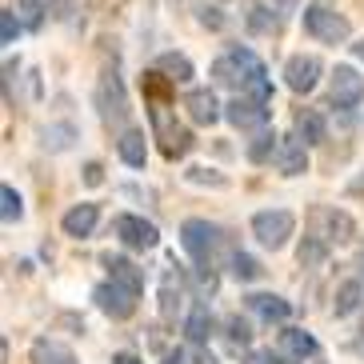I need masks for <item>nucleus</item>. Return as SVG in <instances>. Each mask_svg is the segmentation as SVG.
<instances>
[{"label":"nucleus","instance_id":"f257e3e1","mask_svg":"<svg viewBox=\"0 0 364 364\" xmlns=\"http://www.w3.org/2000/svg\"><path fill=\"white\" fill-rule=\"evenodd\" d=\"M304 33L324 41V44H344L353 28H348V21H344L341 12H332L328 4H309V9H304Z\"/></svg>","mask_w":364,"mask_h":364},{"label":"nucleus","instance_id":"f03ea898","mask_svg":"<svg viewBox=\"0 0 364 364\" xmlns=\"http://www.w3.org/2000/svg\"><path fill=\"white\" fill-rule=\"evenodd\" d=\"M292 228H296V220H292V213H284V208H268V213L252 216V236H257L264 248H272V252L289 245Z\"/></svg>","mask_w":364,"mask_h":364},{"label":"nucleus","instance_id":"7ed1b4c3","mask_svg":"<svg viewBox=\"0 0 364 364\" xmlns=\"http://www.w3.org/2000/svg\"><path fill=\"white\" fill-rule=\"evenodd\" d=\"M152 129H156V136H161V152L168 156V161H176V156H184V152L193 149L188 129H181L176 120H168L164 105H152Z\"/></svg>","mask_w":364,"mask_h":364},{"label":"nucleus","instance_id":"20e7f679","mask_svg":"<svg viewBox=\"0 0 364 364\" xmlns=\"http://www.w3.org/2000/svg\"><path fill=\"white\" fill-rule=\"evenodd\" d=\"M181 245L184 252L196 260L200 268L213 264V245H216V228L208 220H184L181 225Z\"/></svg>","mask_w":364,"mask_h":364},{"label":"nucleus","instance_id":"39448f33","mask_svg":"<svg viewBox=\"0 0 364 364\" xmlns=\"http://www.w3.org/2000/svg\"><path fill=\"white\" fill-rule=\"evenodd\" d=\"M92 300H97V309L105 312V316H112V321H129L132 312H136V296H132L129 289H120L117 280H108V284H97Z\"/></svg>","mask_w":364,"mask_h":364},{"label":"nucleus","instance_id":"423d86ee","mask_svg":"<svg viewBox=\"0 0 364 364\" xmlns=\"http://www.w3.org/2000/svg\"><path fill=\"white\" fill-rule=\"evenodd\" d=\"M117 236L129 248H136V252H149V248H156V240H161V232H156V225H152V220L132 216V213L117 216Z\"/></svg>","mask_w":364,"mask_h":364},{"label":"nucleus","instance_id":"0eeeda50","mask_svg":"<svg viewBox=\"0 0 364 364\" xmlns=\"http://www.w3.org/2000/svg\"><path fill=\"white\" fill-rule=\"evenodd\" d=\"M328 97L336 108H356L364 100V76L356 73V68L341 65L336 73H332V88H328Z\"/></svg>","mask_w":364,"mask_h":364},{"label":"nucleus","instance_id":"6e6552de","mask_svg":"<svg viewBox=\"0 0 364 364\" xmlns=\"http://www.w3.org/2000/svg\"><path fill=\"white\" fill-rule=\"evenodd\" d=\"M272 161H277V172H284V176H300V172H309V144H304L300 136H280Z\"/></svg>","mask_w":364,"mask_h":364},{"label":"nucleus","instance_id":"1a4fd4ad","mask_svg":"<svg viewBox=\"0 0 364 364\" xmlns=\"http://www.w3.org/2000/svg\"><path fill=\"white\" fill-rule=\"evenodd\" d=\"M316 80H321V60L316 56H289V65H284V85L292 88V92H312L316 88Z\"/></svg>","mask_w":364,"mask_h":364},{"label":"nucleus","instance_id":"9d476101","mask_svg":"<svg viewBox=\"0 0 364 364\" xmlns=\"http://www.w3.org/2000/svg\"><path fill=\"white\" fill-rule=\"evenodd\" d=\"M225 117L232 120L240 132H245V129H260V124L268 120V105H264V100H257V97H245V92H240L232 105H225Z\"/></svg>","mask_w":364,"mask_h":364},{"label":"nucleus","instance_id":"9b49d317","mask_svg":"<svg viewBox=\"0 0 364 364\" xmlns=\"http://www.w3.org/2000/svg\"><path fill=\"white\" fill-rule=\"evenodd\" d=\"M277 348H280L284 360H309V356H316V336L304 332V328H284Z\"/></svg>","mask_w":364,"mask_h":364},{"label":"nucleus","instance_id":"f8f14e48","mask_svg":"<svg viewBox=\"0 0 364 364\" xmlns=\"http://www.w3.org/2000/svg\"><path fill=\"white\" fill-rule=\"evenodd\" d=\"M105 268H108V277L117 280L120 289H129L132 296H140V292H144V272H140L132 260H124V257H105Z\"/></svg>","mask_w":364,"mask_h":364},{"label":"nucleus","instance_id":"ddd939ff","mask_svg":"<svg viewBox=\"0 0 364 364\" xmlns=\"http://www.w3.org/2000/svg\"><path fill=\"white\" fill-rule=\"evenodd\" d=\"M248 309L257 312L260 321L268 324H284L292 316V304L284 296H272V292H260V296H248Z\"/></svg>","mask_w":364,"mask_h":364},{"label":"nucleus","instance_id":"4468645a","mask_svg":"<svg viewBox=\"0 0 364 364\" xmlns=\"http://www.w3.org/2000/svg\"><path fill=\"white\" fill-rule=\"evenodd\" d=\"M184 108H188V117H193L196 124H216V120H220V105H216V97L208 88H193V92L184 97Z\"/></svg>","mask_w":364,"mask_h":364},{"label":"nucleus","instance_id":"2eb2a0df","mask_svg":"<svg viewBox=\"0 0 364 364\" xmlns=\"http://www.w3.org/2000/svg\"><path fill=\"white\" fill-rule=\"evenodd\" d=\"M28 364H80V360H76L73 348H65L60 341L41 336V341H33V348H28Z\"/></svg>","mask_w":364,"mask_h":364},{"label":"nucleus","instance_id":"dca6fc26","mask_svg":"<svg viewBox=\"0 0 364 364\" xmlns=\"http://www.w3.org/2000/svg\"><path fill=\"white\" fill-rule=\"evenodd\" d=\"M97 220H100L97 204H76V208H68V213H65V220H60V225H65L68 236H76V240H80V236H88L92 228H97Z\"/></svg>","mask_w":364,"mask_h":364},{"label":"nucleus","instance_id":"f3484780","mask_svg":"<svg viewBox=\"0 0 364 364\" xmlns=\"http://www.w3.org/2000/svg\"><path fill=\"white\" fill-rule=\"evenodd\" d=\"M100 112H105V120L124 117V92H120L117 76H105V85H100Z\"/></svg>","mask_w":364,"mask_h":364},{"label":"nucleus","instance_id":"a211bd4d","mask_svg":"<svg viewBox=\"0 0 364 364\" xmlns=\"http://www.w3.org/2000/svg\"><path fill=\"white\" fill-rule=\"evenodd\" d=\"M120 161L124 164H132V168H144V156H149V144H144V132H136V129H129L124 136H120Z\"/></svg>","mask_w":364,"mask_h":364},{"label":"nucleus","instance_id":"6ab92c4d","mask_svg":"<svg viewBox=\"0 0 364 364\" xmlns=\"http://www.w3.org/2000/svg\"><path fill=\"white\" fill-rule=\"evenodd\" d=\"M156 73H164L172 85H184V80H193V60L181 56V53H164L161 60H156Z\"/></svg>","mask_w":364,"mask_h":364},{"label":"nucleus","instance_id":"aec40b11","mask_svg":"<svg viewBox=\"0 0 364 364\" xmlns=\"http://www.w3.org/2000/svg\"><path fill=\"white\" fill-rule=\"evenodd\" d=\"M296 136L304 140V144H321V140H324V117L316 112V108L296 112Z\"/></svg>","mask_w":364,"mask_h":364},{"label":"nucleus","instance_id":"412c9836","mask_svg":"<svg viewBox=\"0 0 364 364\" xmlns=\"http://www.w3.org/2000/svg\"><path fill=\"white\" fill-rule=\"evenodd\" d=\"M324 220H328V240H336V245H348L356 236V225H353V216L348 213H324Z\"/></svg>","mask_w":364,"mask_h":364},{"label":"nucleus","instance_id":"4be33fe9","mask_svg":"<svg viewBox=\"0 0 364 364\" xmlns=\"http://www.w3.org/2000/svg\"><path fill=\"white\" fill-rule=\"evenodd\" d=\"M213 76H216V85H228V88H245V73H240V65L232 60V53L220 56L213 65Z\"/></svg>","mask_w":364,"mask_h":364},{"label":"nucleus","instance_id":"5701e85b","mask_svg":"<svg viewBox=\"0 0 364 364\" xmlns=\"http://www.w3.org/2000/svg\"><path fill=\"white\" fill-rule=\"evenodd\" d=\"M356 309H360V284L348 280V284H341V292L332 300V312H336V316H348V312H356Z\"/></svg>","mask_w":364,"mask_h":364},{"label":"nucleus","instance_id":"b1692460","mask_svg":"<svg viewBox=\"0 0 364 364\" xmlns=\"http://www.w3.org/2000/svg\"><path fill=\"white\" fill-rule=\"evenodd\" d=\"M184 332H188V341L204 344L208 336H213V316H208L204 309H196L193 316H188V324H184Z\"/></svg>","mask_w":364,"mask_h":364},{"label":"nucleus","instance_id":"393cba45","mask_svg":"<svg viewBox=\"0 0 364 364\" xmlns=\"http://www.w3.org/2000/svg\"><path fill=\"white\" fill-rule=\"evenodd\" d=\"M21 193H16V188H12V184H4V188H0V216H4V220H21Z\"/></svg>","mask_w":364,"mask_h":364},{"label":"nucleus","instance_id":"a878e982","mask_svg":"<svg viewBox=\"0 0 364 364\" xmlns=\"http://www.w3.org/2000/svg\"><path fill=\"white\" fill-rule=\"evenodd\" d=\"M264 268H260V260H252L248 252H232V277L236 280H257Z\"/></svg>","mask_w":364,"mask_h":364},{"label":"nucleus","instance_id":"bb28decb","mask_svg":"<svg viewBox=\"0 0 364 364\" xmlns=\"http://www.w3.org/2000/svg\"><path fill=\"white\" fill-rule=\"evenodd\" d=\"M16 16H21L24 28H41V21H44V4H41V0H16Z\"/></svg>","mask_w":364,"mask_h":364},{"label":"nucleus","instance_id":"cd10ccee","mask_svg":"<svg viewBox=\"0 0 364 364\" xmlns=\"http://www.w3.org/2000/svg\"><path fill=\"white\" fill-rule=\"evenodd\" d=\"M296 257H300V264H304V268H316L324 257H328V245H324V240H312V236H309V240L300 245Z\"/></svg>","mask_w":364,"mask_h":364},{"label":"nucleus","instance_id":"c85d7f7f","mask_svg":"<svg viewBox=\"0 0 364 364\" xmlns=\"http://www.w3.org/2000/svg\"><path fill=\"white\" fill-rule=\"evenodd\" d=\"M248 28H252V33H272V28H277V16H272L264 4H252V9H248Z\"/></svg>","mask_w":364,"mask_h":364},{"label":"nucleus","instance_id":"c756f323","mask_svg":"<svg viewBox=\"0 0 364 364\" xmlns=\"http://www.w3.org/2000/svg\"><path fill=\"white\" fill-rule=\"evenodd\" d=\"M16 28H21V16H16V9H4V12H0V44H12V41H16Z\"/></svg>","mask_w":364,"mask_h":364},{"label":"nucleus","instance_id":"7c9ffc66","mask_svg":"<svg viewBox=\"0 0 364 364\" xmlns=\"http://www.w3.org/2000/svg\"><path fill=\"white\" fill-rule=\"evenodd\" d=\"M188 181H193V184H213V188H225V176H220V172H208V168H193V172H188Z\"/></svg>","mask_w":364,"mask_h":364},{"label":"nucleus","instance_id":"2f4dec72","mask_svg":"<svg viewBox=\"0 0 364 364\" xmlns=\"http://www.w3.org/2000/svg\"><path fill=\"white\" fill-rule=\"evenodd\" d=\"M272 140H277V136H268V132H264V136H257V144L248 149V156H252V161H264L268 149H272ZM272 152H277V149H272Z\"/></svg>","mask_w":364,"mask_h":364},{"label":"nucleus","instance_id":"473e14b6","mask_svg":"<svg viewBox=\"0 0 364 364\" xmlns=\"http://www.w3.org/2000/svg\"><path fill=\"white\" fill-rule=\"evenodd\" d=\"M228 336H232V344H248V324L240 316H232L228 321Z\"/></svg>","mask_w":364,"mask_h":364},{"label":"nucleus","instance_id":"72a5a7b5","mask_svg":"<svg viewBox=\"0 0 364 364\" xmlns=\"http://www.w3.org/2000/svg\"><path fill=\"white\" fill-rule=\"evenodd\" d=\"M48 12L65 21V16H73V12H76V0H48Z\"/></svg>","mask_w":364,"mask_h":364},{"label":"nucleus","instance_id":"f704fd0d","mask_svg":"<svg viewBox=\"0 0 364 364\" xmlns=\"http://www.w3.org/2000/svg\"><path fill=\"white\" fill-rule=\"evenodd\" d=\"M200 24H208V28H220V24H225V16H220L216 9H204V12H200Z\"/></svg>","mask_w":364,"mask_h":364},{"label":"nucleus","instance_id":"c9c22d12","mask_svg":"<svg viewBox=\"0 0 364 364\" xmlns=\"http://www.w3.org/2000/svg\"><path fill=\"white\" fill-rule=\"evenodd\" d=\"M85 181H88V184H100V181H105V168H100L97 161H92V164H85Z\"/></svg>","mask_w":364,"mask_h":364},{"label":"nucleus","instance_id":"e433bc0d","mask_svg":"<svg viewBox=\"0 0 364 364\" xmlns=\"http://www.w3.org/2000/svg\"><path fill=\"white\" fill-rule=\"evenodd\" d=\"M112 364H140V356H132V353H120Z\"/></svg>","mask_w":364,"mask_h":364},{"label":"nucleus","instance_id":"4c0bfd02","mask_svg":"<svg viewBox=\"0 0 364 364\" xmlns=\"http://www.w3.org/2000/svg\"><path fill=\"white\" fill-rule=\"evenodd\" d=\"M184 360V353H168V356H164V364H181Z\"/></svg>","mask_w":364,"mask_h":364},{"label":"nucleus","instance_id":"58836bf2","mask_svg":"<svg viewBox=\"0 0 364 364\" xmlns=\"http://www.w3.org/2000/svg\"><path fill=\"white\" fill-rule=\"evenodd\" d=\"M356 56H360V60H364V41H360V44H356Z\"/></svg>","mask_w":364,"mask_h":364}]
</instances>
